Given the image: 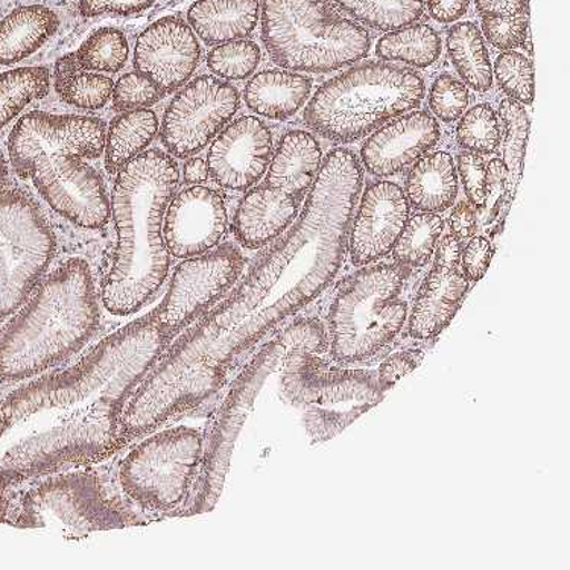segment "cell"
<instances>
[{"label": "cell", "mask_w": 570, "mask_h": 570, "mask_svg": "<svg viewBox=\"0 0 570 570\" xmlns=\"http://www.w3.org/2000/svg\"><path fill=\"white\" fill-rule=\"evenodd\" d=\"M507 181H509V170L502 160H492L485 170V197L482 209L487 210V223H490L501 209L503 197L507 195Z\"/></svg>", "instance_id": "7dc6e473"}, {"label": "cell", "mask_w": 570, "mask_h": 570, "mask_svg": "<svg viewBox=\"0 0 570 570\" xmlns=\"http://www.w3.org/2000/svg\"><path fill=\"white\" fill-rule=\"evenodd\" d=\"M439 139V122L431 115L419 111L403 116L365 141L362 161L372 176H395L434 148Z\"/></svg>", "instance_id": "603a6c76"}, {"label": "cell", "mask_w": 570, "mask_h": 570, "mask_svg": "<svg viewBox=\"0 0 570 570\" xmlns=\"http://www.w3.org/2000/svg\"><path fill=\"white\" fill-rule=\"evenodd\" d=\"M341 10L377 31H397L422 18L423 0H335Z\"/></svg>", "instance_id": "836d02e7"}, {"label": "cell", "mask_w": 570, "mask_h": 570, "mask_svg": "<svg viewBox=\"0 0 570 570\" xmlns=\"http://www.w3.org/2000/svg\"><path fill=\"white\" fill-rule=\"evenodd\" d=\"M405 285V266L385 264L361 269L340 286L326 332L334 360L367 361L401 334L407 318Z\"/></svg>", "instance_id": "9c48e42d"}, {"label": "cell", "mask_w": 570, "mask_h": 570, "mask_svg": "<svg viewBox=\"0 0 570 570\" xmlns=\"http://www.w3.org/2000/svg\"><path fill=\"white\" fill-rule=\"evenodd\" d=\"M461 178H463L465 195L474 209H482L485 197V161L474 153L461 154L458 158Z\"/></svg>", "instance_id": "f6af8a7d"}, {"label": "cell", "mask_w": 570, "mask_h": 570, "mask_svg": "<svg viewBox=\"0 0 570 570\" xmlns=\"http://www.w3.org/2000/svg\"><path fill=\"white\" fill-rule=\"evenodd\" d=\"M443 227V219L428 212L407 220L393 248L395 264L405 268L426 265L434 256Z\"/></svg>", "instance_id": "d590c367"}, {"label": "cell", "mask_w": 570, "mask_h": 570, "mask_svg": "<svg viewBox=\"0 0 570 570\" xmlns=\"http://www.w3.org/2000/svg\"><path fill=\"white\" fill-rule=\"evenodd\" d=\"M484 18H513L527 14L528 0H474Z\"/></svg>", "instance_id": "f907efd6"}, {"label": "cell", "mask_w": 570, "mask_h": 570, "mask_svg": "<svg viewBox=\"0 0 570 570\" xmlns=\"http://www.w3.org/2000/svg\"><path fill=\"white\" fill-rule=\"evenodd\" d=\"M239 95L214 77H199L170 102L161 141L170 154L186 158L198 153L235 116Z\"/></svg>", "instance_id": "2e32d148"}, {"label": "cell", "mask_w": 570, "mask_h": 570, "mask_svg": "<svg viewBox=\"0 0 570 570\" xmlns=\"http://www.w3.org/2000/svg\"><path fill=\"white\" fill-rule=\"evenodd\" d=\"M458 195L455 165L446 153L422 158L406 180V198L415 209L439 214L452 206Z\"/></svg>", "instance_id": "f1b7e54d"}, {"label": "cell", "mask_w": 570, "mask_h": 570, "mask_svg": "<svg viewBox=\"0 0 570 570\" xmlns=\"http://www.w3.org/2000/svg\"><path fill=\"white\" fill-rule=\"evenodd\" d=\"M228 216L223 197L207 187L183 190L169 204L164 219V239L169 255L190 259L206 255L226 235Z\"/></svg>", "instance_id": "d6986e66"}, {"label": "cell", "mask_w": 570, "mask_h": 570, "mask_svg": "<svg viewBox=\"0 0 570 570\" xmlns=\"http://www.w3.org/2000/svg\"><path fill=\"white\" fill-rule=\"evenodd\" d=\"M151 434L120 461V492L145 513L180 511L202 463V431L176 426Z\"/></svg>", "instance_id": "7c38bea8"}, {"label": "cell", "mask_w": 570, "mask_h": 570, "mask_svg": "<svg viewBox=\"0 0 570 570\" xmlns=\"http://www.w3.org/2000/svg\"><path fill=\"white\" fill-rule=\"evenodd\" d=\"M156 0H81L79 12L85 18L102 14L130 16L148 10Z\"/></svg>", "instance_id": "681fc988"}, {"label": "cell", "mask_w": 570, "mask_h": 570, "mask_svg": "<svg viewBox=\"0 0 570 570\" xmlns=\"http://www.w3.org/2000/svg\"><path fill=\"white\" fill-rule=\"evenodd\" d=\"M209 165L203 158H190L185 166V178L189 183H203L209 177Z\"/></svg>", "instance_id": "db71d44e"}, {"label": "cell", "mask_w": 570, "mask_h": 570, "mask_svg": "<svg viewBox=\"0 0 570 570\" xmlns=\"http://www.w3.org/2000/svg\"><path fill=\"white\" fill-rule=\"evenodd\" d=\"M494 248L485 237H473L464 252H461V269L468 281L480 282L489 272L492 264Z\"/></svg>", "instance_id": "bcb514c9"}, {"label": "cell", "mask_w": 570, "mask_h": 570, "mask_svg": "<svg viewBox=\"0 0 570 570\" xmlns=\"http://www.w3.org/2000/svg\"><path fill=\"white\" fill-rule=\"evenodd\" d=\"M101 326L94 274L85 259L41 278L0 331V381L24 382L61 367Z\"/></svg>", "instance_id": "277c9868"}, {"label": "cell", "mask_w": 570, "mask_h": 570, "mask_svg": "<svg viewBox=\"0 0 570 570\" xmlns=\"http://www.w3.org/2000/svg\"><path fill=\"white\" fill-rule=\"evenodd\" d=\"M497 78L501 89L515 102L532 104L534 101V70L531 61L518 52H507L498 58Z\"/></svg>", "instance_id": "60d3db41"}, {"label": "cell", "mask_w": 570, "mask_h": 570, "mask_svg": "<svg viewBox=\"0 0 570 570\" xmlns=\"http://www.w3.org/2000/svg\"><path fill=\"white\" fill-rule=\"evenodd\" d=\"M423 98V79L413 70L368 62L320 87L306 107L305 122L324 139L351 144L414 110Z\"/></svg>", "instance_id": "8992f818"}, {"label": "cell", "mask_w": 570, "mask_h": 570, "mask_svg": "<svg viewBox=\"0 0 570 570\" xmlns=\"http://www.w3.org/2000/svg\"><path fill=\"white\" fill-rule=\"evenodd\" d=\"M199 56L202 49L189 24L180 18H164L137 40L135 66L165 95L185 85L197 69Z\"/></svg>", "instance_id": "44dd1931"}, {"label": "cell", "mask_w": 570, "mask_h": 570, "mask_svg": "<svg viewBox=\"0 0 570 570\" xmlns=\"http://www.w3.org/2000/svg\"><path fill=\"white\" fill-rule=\"evenodd\" d=\"M476 227L478 218L473 204L464 202L458 204L451 216L452 235L460 240L469 239L476 232Z\"/></svg>", "instance_id": "816d5d0a"}, {"label": "cell", "mask_w": 570, "mask_h": 570, "mask_svg": "<svg viewBox=\"0 0 570 570\" xmlns=\"http://www.w3.org/2000/svg\"><path fill=\"white\" fill-rule=\"evenodd\" d=\"M20 177L32 180L46 203L75 226L97 230L110 219L111 206L102 178L81 157L37 156Z\"/></svg>", "instance_id": "9a60e30c"}, {"label": "cell", "mask_w": 570, "mask_h": 570, "mask_svg": "<svg viewBox=\"0 0 570 570\" xmlns=\"http://www.w3.org/2000/svg\"><path fill=\"white\" fill-rule=\"evenodd\" d=\"M407 220L410 202L402 187L390 181L373 183L362 197L348 235L352 264L370 265L389 256Z\"/></svg>", "instance_id": "ffe728a7"}, {"label": "cell", "mask_w": 570, "mask_h": 570, "mask_svg": "<svg viewBox=\"0 0 570 570\" xmlns=\"http://www.w3.org/2000/svg\"><path fill=\"white\" fill-rule=\"evenodd\" d=\"M125 444L119 419L110 415L75 420L14 444L0 455V523L10 522L22 487L107 460Z\"/></svg>", "instance_id": "8fae6325"}, {"label": "cell", "mask_w": 570, "mask_h": 570, "mask_svg": "<svg viewBox=\"0 0 570 570\" xmlns=\"http://www.w3.org/2000/svg\"><path fill=\"white\" fill-rule=\"evenodd\" d=\"M470 0H428V10L440 23H452L468 12Z\"/></svg>", "instance_id": "f5cc1de1"}, {"label": "cell", "mask_w": 570, "mask_h": 570, "mask_svg": "<svg viewBox=\"0 0 570 570\" xmlns=\"http://www.w3.org/2000/svg\"><path fill=\"white\" fill-rule=\"evenodd\" d=\"M435 252V264L419 291L407 324L411 338L419 341L439 336L455 318L469 291L461 269V240L448 235Z\"/></svg>", "instance_id": "ac0fdd59"}, {"label": "cell", "mask_w": 570, "mask_h": 570, "mask_svg": "<svg viewBox=\"0 0 570 570\" xmlns=\"http://www.w3.org/2000/svg\"><path fill=\"white\" fill-rule=\"evenodd\" d=\"M56 252V233L35 199L8 180L0 151V322L27 302Z\"/></svg>", "instance_id": "4fadbf2b"}, {"label": "cell", "mask_w": 570, "mask_h": 570, "mask_svg": "<svg viewBox=\"0 0 570 570\" xmlns=\"http://www.w3.org/2000/svg\"><path fill=\"white\" fill-rule=\"evenodd\" d=\"M327 343L326 328L316 320H298L281 328L262 344L233 382L230 390L203 435V455L193 490L180 515L210 513L223 494L237 436L266 379L282 367L283 357L295 344Z\"/></svg>", "instance_id": "5b68a950"}, {"label": "cell", "mask_w": 570, "mask_h": 570, "mask_svg": "<svg viewBox=\"0 0 570 570\" xmlns=\"http://www.w3.org/2000/svg\"><path fill=\"white\" fill-rule=\"evenodd\" d=\"M158 120L149 110L128 111L111 124L107 137L106 166L108 173H119L151 144Z\"/></svg>", "instance_id": "f546056e"}, {"label": "cell", "mask_w": 570, "mask_h": 570, "mask_svg": "<svg viewBox=\"0 0 570 570\" xmlns=\"http://www.w3.org/2000/svg\"><path fill=\"white\" fill-rule=\"evenodd\" d=\"M299 199L273 189L257 187L240 203L235 216L236 239L245 248H262L274 239L297 218Z\"/></svg>", "instance_id": "cb8c5ba5"}, {"label": "cell", "mask_w": 570, "mask_h": 570, "mask_svg": "<svg viewBox=\"0 0 570 570\" xmlns=\"http://www.w3.org/2000/svg\"><path fill=\"white\" fill-rule=\"evenodd\" d=\"M448 48L463 81L473 90H490L493 82L492 65L476 24L465 22L453 27L449 32Z\"/></svg>", "instance_id": "4dcf8cb0"}, {"label": "cell", "mask_w": 570, "mask_h": 570, "mask_svg": "<svg viewBox=\"0 0 570 570\" xmlns=\"http://www.w3.org/2000/svg\"><path fill=\"white\" fill-rule=\"evenodd\" d=\"M422 360V352H401L394 353L389 360L382 362L381 367L376 372L382 390L393 389L402 377L413 373Z\"/></svg>", "instance_id": "c3c4849f"}, {"label": "cell", "mask_w": 570, "mask_h": 570, "mask_svg": "<svg viewBox=\"0 0 570 570\" xmlns=\"http://www.w3.org/2000/svg\"><path fill=\"white\" fill-rule=\"evenodd\" d=\"M259 19V0H198L190 24L207 45L228 43L252 35Z\"/></svg>", "instance_id": "484cf974"}, {"label": "cell", "mask_w": 570, "mask_h": 570, "mask_svg": "<svg viewBox=\"0 0 570 570\" xmlns=\"http://www.w3.org/2000/svg\"><path fill=\"white\" fill-rule=\"evenodd\" d=\"M244 266L243 253L230 244L183 262L156 309L170 338H176L210 311L236 285Z\"/></svg>", "instance_id": "5bb4252c"}, {"label": "cell", "mask_w": 570, "mask_h": 570, "mask_svg": "<svg viewBox=\"0 0 570 570\" xmlns=\"http://www.w3.org/2000/svg\"><path fill=\"white\" fill-rule=\"evenodd\" d=\"M178 178L176 161L158 149L119 170L111 198L118 240L101 286L110 314H136L164 286L170 264L164 219Z\"/></svg>", "instance_id": "7a4b0ae2"}, {"label": "cell", "mask_w": 570, "mask_h": 570, "mask_svg": "<svg viewBox=\"0 0 570 570\" xmlns=\"http://www.w3.org/2000/svg\"><path fill=\"white\" fill-rule=\"evenodd\" d=\"M461 147L474 154H493L501 144L497 114L489 104L473 107L458 127Z\"/></svg>", "instance_id": "f35d334b"}, {"label": "cell", "mask_w": 570, "mask_h": 570, "mask_svg": "<svg viewBox=\"0 0 570 570\" xmlns=\"http://www.w3.org/2000/svg\"><path fill=\"white\" fill-rule=\"evenodd\" d=\"M482 28L490 43L503 51H509L525 43L528 18L527 14L513 16V18H484Z\"/></svg>", "instance_id": "ee69618b"}, {"label": "cell", "mask_w": 570, "mask_h": 570, "mask_svg": "<svg viewBox=\"0 0 570 570\" xmlns=\"http://www.w3.org/2000/svg\"><path fill=\"white\" fill-rule=\"evenodd\" d=\"M128 41L116 28H102L94 32L75 53L79 68L91 72H118L127 62Z\"/></svg>", "instance_id": "8d00e7d4"}, {"label": "cell", "mask_w": 570, "mask_h": 570, "mask_svg": "<svg viewBox=\"0 0 570 570\" xmlns=\"http://www.w3.org/2000/svg\"><path fill=\"white\" fill-rule=\"evenodd\" d=\"M322 168V148L307 131L283 137L269 166L266 185L299 199L314 186Z\"/></svg>", "instance_id": "d4e9b609"}, {"label": "cell", "mask_w": 570, "mask_h": 570, "mask_svg": "<svg viewBox=\"0 0 570 570\" xmlns=\"http://www.w3.org/2000/svg\"><path fill=\"white\" fill-rule=\"evenodd\" d=\"M164 95L144 75L128 73L120 78L115 87V107L118 110L131 111L135 108L148 107L160 101Z\"/></svg>", "instance_id": "7bdbcfd3"}, {"label": "cell", "mask_w": 570, "mask_h": 570, "mask_svg": "<svg viewBox=\"0 0 570 570\" xmlns=\"http://www.w3.org/2000/svg\"><path fill=\"white\" fill-rule=\"evenodd\" d=\"M327 347V343L295 344L281 367L282 393L302 411L303 426L315 441L338 436L377 406L385 393L376 372L328 368L320 357Z\"/></svg>", "instance_id": "ba28073f"}, {"label": "cell", "mask_w": 570, "mask_h": 570, "mask_svg": "<svg viewBox=\"0 0 570 570\" xmlns=\"http://www.w3.org/2000/svg\"><path fill=\"white\" fill-rule=\"evenodd\" d=\"M51 86L46 68L12 69L0 73V130L37 99L45 98Z\"/></svg>", "instance_id": "e575fe53"}, {"label": "cell", "mask_w": 570, "mask_h": 570, "mask_svg": "<svg viewBox=\"0 0 570 570\" xmlns=\"http://www.w3.org/2000/svg\"><path fill=\"white\" fill-rule=\"evenodd\" d=\"M261 61L259 46L247 40L228 41L210 52L207 65L212 72L226 79H244L255 72Z\"/></svg>", "instance_id": "ab89813d"}, {"label": "cell", "mask_w": 570, "mask_h": 570, "mask_svg": "<svg viewBox=\"0 0 570 570\" xmlns=\"http://www.w3.org/2000/svg\"><path fill=\"white\" fill-rule=\"evenodd\" d=\"M376 52L384 60L403 61L414 68H428L439 60L441 39L428 24H414L382 37Z\"/></svg>", "instance_id": "d6a6232c"}, {"label": "cell", "mask_w": 570, "mask_h": 570, "mask_svg": "<svg viewBox=\"0 0 570 570\" xmlns=\"http://www.w3.org/2000/svg\"><path fill=\"white\" fill-rule=\"evenodd\" d=\"M311 90L309 78L285 70H266L248 82L245 101L255 114L283 120L305 106Z\"/></svg>", "instance_id": "4316f807"}, {"label": "cell", "mask_w": 570, "mask_h": 570, "mask_svg": "<svg viewBox=\"0 0 570 570\" xmlns=\"http://www.w3.org/2000/svg\"><path fill=\"white\" fill-rule=\"evenodd\" d=\"M430 106L436 118L453 122L463 116L469 106L468 87L451 75H443L432 86Z\"/></svg>", "instance_id": "b9f144b4"}, {"label": "cell", "mask_w": 570, "mask_h": 570, "mask_svg": "<svg viewBox=\"0 0 570 570\" xmlns=\"http://www.w3.org/2000/svg\"><path fill=\"white\" fill-rule=\"evenodd\" d=\"M273 136L261 119L245 116L220 132L212 145L209 173L224 189L247 190L268 168Z\"/></svg>", "instance_id": "7402d4cb"}, {"label": "cell", "mask_w": 570, "mask_h": 570, "mask_svg": "<svg viewBox=\"0 0 570 570\" xmlns=\"http://www.w3.org/2000/svg\"><path fill=\"white\" fill-rule=\"evenodd\" d=\"M56 89L62 101L70 106L98 110L110 101L115 86L110 78L85 72L75 53H69L57 62Z\"/></svg>", "instance_id": "1f68e13d"}, {"label": "cell", "mask_w": 570, "mask_h": 570, "mask_svg": "<svg viewBox=\"0 0 570 570\" xmlns=\"http://www.w3.org/2000/svg\"><path fill=\"white\" fill-rule=\"evenodd\" d=\"M58 16L43 6L20 7L0 22V65H14L56 35Z\"/></svg>", "instance_id": "83f0119b"}, {"label": "cell", "mask_w": 570, "mask_h": 570, "mask_svg": "<svg viewBox=\"0 0 570 570\" xmlns=\"http://www.w3.org/2000/svg\"><path fill=\"white\" fill-rule=\"evenodd\" d=\"M136 510L127 498L120 499L108 489L101 474L77 468L29 485L19 494L8 523L20 528L56 527L87 535L144 525L145 519Z\"/></svg>", "instance_id": "30bf717a"}, {"label": "cell", "mask_w": 570, "mask_h": 570, "mask_svg": "<svg viewBox=\"0 0 570 570\" xmlns=\"http://www.w3.org/2000/svg\"><path fill=\"white\" fill-rule=\"evenodd\" d=\"M170 341L154 311L99 341L73 365L24 381L3 399L0 411L14 424L45 411L97 402L102 414L120 419L128 399Z\"/></svg>", "instance_id": "3957f363"}, {"label": "cell", "mask_w": 570, "mask_h": 570, "mask_svg": "<svg viewBox=\"0 0 570 570\" xmlns=\"http://www.w3.org/2000/svg\"><path fill=\"white\" fill-rule=\"evenodd\" d=\"M499 115L505 125V141H503V164L509 170V181H507V194H513L515 186L522 174L523 158L528 135H530V119L525 108L519 102L505 99L499 108Z\"/></svg>", "instance_id": "74e56055"}, {"label": "cell", "mask_w": 570, "mask_h": 570, "mask_svg": "<svg viewBox=\"0 0 570 570\" xmlns=\"http://www.w3.org/2000/svg\"><path fill=\"white\" fill-rule=\"evenodd\" d=\"M361 190L355 154H328L294 227L166 348L128 399L119 420L125 440L151 434L218 393L262 341L326 291L344 264Z\"/></svg>", "instance_id": "6da1fadb"}, {"label": "cell", "mask_w": 570, "mask_h": 570, "mask_svg": "<svg viewBox=\"0 0 570 570\" xmlns=\"http://www.w3.org/2000/svg\"><path fill=\"white\" fill-rule=\"evenodd\" d=\"M262 40L273 61L297 72L326 73L370 51L368 32L331 0H264Z\"/></svg>", "instance_id": "52a82bcc"}, {"label": "cell", "mask_w": 570, "mask_h": 570, "mask_svg": "<svg viewBox=\"0 0 570 570\" xmlns=\"http://www.w3.org/2000/svg\"><path fill=\"white\" fill-rule=\"evenodd\" d=\"M106 147V124L89 116H56L32 111L23 116L8 139L12 168L22 176L37 156L72 154L98 157Z\"/></svg>", "instance_id": "e0dca14e"}, {"label": "cell", "mask_w": 570, "mask_h": 570, "mask_svg": "<svg viewBox=\"0 0 570 570\" xmlns=\"http://www.w3.org/2000/svg\"><path fill=\"white\" fill-rule=\"evenodd\" d=\"M10 426H11V424L8 423V420L6 419V415H3L2 411H0V436L6 434V431Z\"/></svg>", "instance_id": "11a10c76"}]
</instances>
